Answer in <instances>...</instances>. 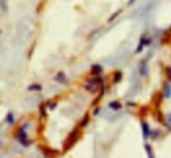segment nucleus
<instances>
[{"label": "nucleus", "instance_id": "nucleus-1", "mask_svg": "<svg viewBox=\"0 0 171 158\" xmlns=\"http://www.w3.org/2000/svg\"><path fill=\"white\" fill-rule=\"evenodd\" d=\"M78 136H79V131L78 129H74L70 132V134L68 136V137L66 138L65 142L63 145V152L68 151L73 147V146L78 141Z\"/></svg>", "mask_w": 171, "mask_h": 158}, {"label": "nucleus", "instance_id": "nucleus-2", "mask_svg": "<svg viewBox=\"0 0 171 158\" xmlns=\"http://www.w3.org/2000/svg\"><path fill=\"white\" fill-rule=\"evenodd\" d=\"M18 141L21 142L23 146H25V147L29 146V140L27 139V134H26V132L24 130V127H21L20 130L18 131Z\"/></svg>", "mask_w": 171, "mask_h": 158}, {"label": "nucleus", "instance_id": "nucleus-3", "mask_svg": "<svg viewBox=\"0 0 171 158\" xmlns=\"http://www.w3.org/2000/svg\"><path fill=\"white\" fill-rule=\"evenodd\" d=\"M41 150L43 151L44 155L45 156V157L47 158H55L57 157V155L59 154V151H58L51 149V148L47 147H41Z\"/></svg>", "mask_w": 171, "mask_h": 158}, {"label": "nucleus", "instance_id": "nucleus-4", "mask_svg": "<svg viewBox=\"0 0 171 158\" xmlns=\"http://www.w3.org/2000/svg\"><path fill=\"white\" fill-rule=\"evenodd\" d=\"M142 129H143V136H144V138L146 140L149 137V134H150L149 128L148 124H147L146 122H143V123H142Z\"/></svg>", "mask_w": 171, "mask_h": 158}, {"label": "nucleus", "instance_id": "nucleus-5", "mask_svg": "<svg viewBox=\"0 0 171 158\" xmlns=\"http://www.w3.org/2000/svg\"><path fill=\"white\" fill-rule=\"evenodd\" d=\"M164 97H165L166 98L170 97L171 87L168 82H165V85H164Z\"/></svg>", "mask_w": 171, "mask_h": 158}, {"label": "nucleus", "instance_id": "nucleus-6", "mask_svg": "<svg viewBox=\"0 0 171 158\" xmlns=\"http://www.w3.org/2000/svg\"><path fill=\"white\" fill-rule=\"evenodd\" d=\"M102 70L103 69H102L101 66H99V65H93V66H92V68H91L92 73L94 75H98V74L101 73Z\"/></svg>", "mask_w": 171, "mask_h": 158}, {"label": "nucleus", "instance_id": "nucleus-7", "mask_svg": "<svg viewBox=\"0 0 171 158\" xmlns=\"http://www.w3.org/2000/svg\"><path fill=\"white\" fill-rule=\"evenodd\" d=\"M109 107H110V108H112L114 110H118V109H120L122 106L119 102L114 101V102H112V103H109Z\"/></svg>", "mask_w": 171, "mask_h": 158}, {"label": "nucleus", "instance_id": "nucleus-8", "mask_svg": "<svg viewBox=\"0 0 171 158\" xmlns=\"http://www.w3.org/2000/svg\"><path fill=\"white\" fill-rule=\"evenodd\" d=\"M89 122V114L87 113L85 116L84 117V118L82 119V121H81V122H80V126H82V127H84V126H86L88 125Z\"/></svg>", "mask_w": 171, "mask_h": 158}, {"label": "nucleus", "instance_id": "nucleus-9", "mask_svg": "<svg viewBox=\"0 0 171 158\" xmlns=\"http://www.w3.org/2000/svg\"><path fill=\"white\" fill-rule=\"evenodd\" d=\"M145 151L147 152L149 158H155L154 154H153V150H152V148L149 145H145Z\"/></svg>", "mask_w": 171, "mask_h": 158}, {"label": "nucleus", "instance_id": "nucleus-10", "mask_svg": "<svg viewBox=\"0 0 171 158\" xmlns=\"http://www.w3.org/2000/svg\"><path fill=\"white\" fill-rule=\"evenodd\" d=\"M55 79H56L58 82H61V83H64V82H66V78H65V76H64V74H63V73H59V74H58V76L56 77V78Z\"/></svg>", "mask_w": 171, "mask_h": 158}, {"label": "nucleus", "instance_id": "nucleus-11", "mask_svg": "<svg viewBox=\"0 0 171 158\" xmlns=\"http://www.w3.org/2000/svg\"><path fill=\"white\" fill-rule=\"evenodd\" d=\"M145 39H144L143 38H141V40H140V43L139 44V46H138V48H137V53H139V52H141L142 51V49H143V47H144V45L146 43V42L144 41Z\"/></svg>", "mask_w": 171, "mask_h": 158}, {"label": "nucleus", "instance_id": "nucleus-12", "mask_svg": "<svg viewBox=\"0 0 171 158\" xmlns=\"http://www.w3.org/2000/svg\"><path fill=\"white\" fill-rule=\"evenodd\" d=\"M122 78V74L120 72H116L114 73V82H118L120 81V79Z\"/></svg>", "mask_w": 171, "mask_h": 158}, {"label": "nucleus", "instance_id": "nucleus-13", "mask_svg": "<svg viewBox=\"0 0 171 158\" xmlns=\"http://www.w3.org/2000/svg\"><path fill=\"white\" fill-rule=\"evenodd\" d=\"M165 74L167 78L171 81V67H166L165 68Z\"/></svg>", "mask_w": 171, "mask_h": 158}, {"label": "nucleus", "instance_id": "nucleus-14", "mask_svg": "<svg viewBox=\"0 0 171 158\" xmlns=\"http://www.w3.org/2000/svg\"><path fill=\"white\" fill-rule=\"evenodd\" d=\"M41 88L42 87L39 85H32L29 87V91H39V90H41Z\"/></svg>", "mask_w": 171, "mask_h": 158}, {"label": "nucleus", "instance_id": "nucleus-15", "mask_svg": "<svg viewBox=\"0 0 171 158\" xmlns=\"http://www.w3.org/2000/svg\"><path fill=\"white\" fill-rule=\"evenodd\" d=\"M39 109H40V112H41V114H42L44 117H45V116H46V109H45L44 105V104H42V105L40 106Z\"/></svg>", "mask_w": 171, "mask_h": 158}, {"label": "nucleus", "instance_id": "nucleus-16", "mask_svg": "<svg viewBox=\"0 0 171 158\" xmlns=\"http://www.w3.org/2000/svg\"><path fill=\"white\" fill-rule=\"evenodd\" d=\"M117 15H118V13H116V14H114V16H112V17H111V18H109V23H110V22H112V21H113V19H114V18H116Z\"/></svg>", "mask_w": 171, "mask_h": 158}, {"label": "nucleus", "instance_id": "nucleus-17", "mask_svg": "<svg viewBox=\"0 0 171 158\" xmlns=\"http://www.w3.org/2000/svg\"><path fill=\"white\" fill-rule=\"evenodd\" d=\"M134 2H135V0H129V2L128 4H129V5H131L133 3H134Z\"/></svg>", "mask_w": 171, "mask_h": 158}, {"label": "nucleus", "instance_id": "nucleus-18", "mask_svg": "<svg viewBox=\"0 0 171 158\" xmlns=\"http://www.w3.org/2000/svg\"><path fill=\"white\" fill-rule=\"evenodd\" d=\"M168 122H169L170 123H171V114L168 116Z\"/></svg>", "mask_w": 171, "mask_h": 158}]
</instances>
